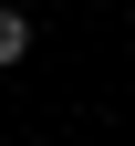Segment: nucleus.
<instances>
[{
  "label": "nucleus",
  "mask_w": 135,
  "mask_h": 146,
  "mask_svg": "<svg viewBox=\"0 0 135 146\" xmlns=\"http://www.w3.org/2000/svg\"><path fill=\"white\" fill-rule=\"evenodd\" d=\"M21 52H31V21H21V11H11V0H0V73L21 63Z\"/></svg>",
  "instance_id": "nucleus-1"
}]
</instances>
